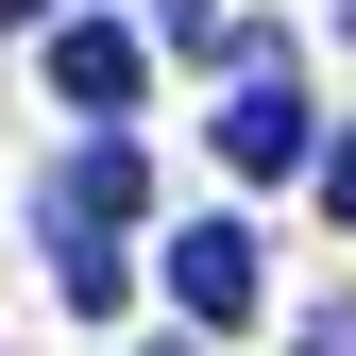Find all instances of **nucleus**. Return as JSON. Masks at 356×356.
I'll use <instances>...</instances> for the list:
<instances>
[{"mask_svg":"<svg viewBox=\"0 0 356 356\" xmlns=\"http://www.w3.org/2000/svg\"><path fill=\"white\" fill-rule=\"evenodd\" d=\"M220 170H254V187H272V170H323V119L289 102V68H272V51H254V85L220 102Z\"/></svg>","mask_w":356,"mask_h":356,"instance_id":"nucleus-1","label":"nucleus"},{"mask_svg":"<svg viewBox=\"0 0 356 356\" xmlns=\"http://www.w3.org/2000/svg\"><path fill=\"white\" fill-rule=\"evenodd\" d=\"M170 305H187V339L254 323V238L238 220H187V238H170Z\"/></svg>","mask_w":356,"mask_h":356,"instance_id":"nucleus-2","label":"nucleus"},{"mask_svg":"<svg viewBox=\"0 0 356 356\" xmlns=\"http://www.w3.org/2000/svg\"><path fill=\"white\" fill-rule=\"evenodd\" d=\"M136 204H153V170L119 153V136H85V153L51 170V220H85V238H102V220H136Z\"/></svg>","mask_w":356,"mask_h":356,"instance_id":"nucleus-3","label":"nucleus"},{"mask_svg":"<svg viewBox=\"0 0 356 356\" xmlns=\"http://www.w3.org/2000/svg\"><path fill=\"white\" fill-rule=\"evenodd\" d=\"M51 85H68L85 119H119V102H136V34H102V17H68V34H51Z\"/></svg>","mask_w":356,"mask_h":356,"instance_id":"nucleus-4","label":"nucleus"},{"mask_svg":"<svg viewBox=\"0 0 356 356\" xmlns=\"http://www.w3.org/2000/svg\"><path fill=\"white\" fill-rule=\"evenodd\" d=\"M51 289L85 305V323H102V305H119V254H102V238H85V220H68V254H51Z\"/></svg>","mask_w":356,"mask_h":356,"instance_id":"nucleus-5","label":"nucleus"},{"mask_svg":"<svg viewBox=\"0 0 356 356\" xmlns=\"http://www.w3.org/2000/svg\"><path fill=\"white\" fill-rule=\"evenodd\" d=\"M305 356H356V289H339V305H305Z\"/></svg>","mask_w":356,"mask_h":356,"instance_id":"nucleus-6","label":"nucleus"},{"mask_svg":"<svg viewBox=\"0 0 356 356\" xmlns=\"http://www.w3.org/2000/svg\"><path fill=\"white\" fill-rule=\"evenodd\" d=\"M323 204H339V220H356V136H323Z\"/></svg>","mask_w":356,"mask_h":356,"instance_id":"nucleus-7","label":"nucleus"},{"mask_svg":"<svg viewBox=\"0 0 356 356\" xmlns=\"http://www.w3.org/2000/svg\"><path fill=\"white\" fill-rule=\"evenodd\" d=\"M0 17H34V0H0Z\"/></svg>","mask_w":356,"mask_h":356,"instance_id":"nucleus-8","label":"nucleus"}]
</instances>
